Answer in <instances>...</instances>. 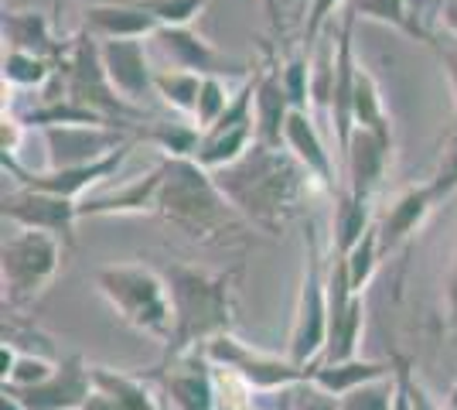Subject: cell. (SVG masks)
Returning <instances> with one entry per match:
<instances>
[{
  "label": "cell",
  "instance_id": "1",
  "mask_svg": "<svg viewBox=\"0 0 457 410\" xmlns=\"http://www.w3.org/2000/svg\"><path fill=\"white\" fill-rule=\"evenodd\" d=\"M212 175L219 181L222 196L232 202V209L267 236L284 233L290 222H297L307 213L314 196L324 192L287 147H273L260 140L239 161Z\"/></svg>",
  "mask_w": 457,
  "mask_h": 410
},
{
  "label": "cell",
  "instance_id": "2",
  "mask_svg": "<svg viewBox=\"0 0 457 410\" xmlns=\"http://www.w3.org/2000/svg\"><path fill=\"white\" fill-rule=\"evenodd\" d=\"M164 277H168L174 314L171 339L164 346V363L205 349L212 339L232 332L239 271H205L191 264H171Z\"/></svg>",
  "mask_w": 457,
  "mask_h": 410
},
{
  "label": "cell",
  "instance_id": "3",
  "mask_svg": "<svg viewBox=\"0 0 457 410\" xmlns=\"http://www.w3.org/2000/svg\"><path fill=\"white\" fill-rule=\"evenodd\" d=\"M161 168L164 175L157 188V215L178 233L202 247H219L249 226L222 196L215 175L195 157H161Z\"/></svg>",
  "mask_w": 457,
  "mask_h": 410
},
{
  "label": "cell",
  "instance_id": "4",
  "mask_svg": "<svg viewBox=\"0 0 457 410\" xmlns=\"http://www.w3.org/2000/svg\"><path fill=\"white\" fill-rule=\"evenodd\" d=\"M93 280L99 297L113 308L123 325L168 346L174 314L164 271H154L147 264H106L93 273Z\"/></svg>",
  "mask_w": 457,
  "mask_h": 410
},
{
  "label": "cell",
  "instance_id": "5",
  "mask_svg": "<svg viewBox=\"0 0 457 410\" xmlns=\"http://www.w3.org/2000/svg\"><path fill=\"white\" fill-rule=\"evenodd\" d=\"M69 247L52 233L18 230L0 247V280H4V308L24 312L52 288L62 271Z\"/></svg>",
  "mask_w": 457,
  "mask_h": 410
},
{
  "label": "cell",
  "instance_id": "6",
  "mask_svg": "<svg viewBox=\"0 0 457 410\" xmlns=\"http://www.w3.org/2000/svg\"><path fill=\"white\" fill-rule=\"evenodd\" d=\"M304 277H301L294 322H290V335H287V356L297 366H314V363H321L324 346H328V322H331V312H328V271H324L314 230L304 239Z\"/></svg>",
  "mask_w": 457,
  "mask_h": 410
},
{
  "label": "cell",
  "instance_id": "7",
  "mask_svg": "<svg viewBox=\"0 0 457 410\" xmlns=\"http://www.w3.org/2000/svg\"><path fill=\"white\" fill-rule=\"evenodd\" d=\"M202 352L209 356L212 366H222V370L236 372L249 390L263 393V397L311 380V366H297L290 356H273V352L256 349V346L243 342L236 332L212 339Z\"/></svg>",
  "mask_w": 457,
  "mask_h": 410
},
{
  "label": "cell",
  "instance_id": "8",
  "mask_svg": "<svg viewBox=\"0 0 457 410\" xmlns=\"http://www.w3.org/2000/svg\"><path fill=\"white\" fill-rule=\"evenodd\" d=\"M137 140L140 137H130L127 144H120L116 151H110L99 161H89V164H76V168H45V172H28L21 168L14 157H4V172L14 178V185H28V188H38V192H52V196L72 198V202H82V196L93 188V185H103L106 178H113L127 157L134 155Z\"/></svg>",
  "mask_w": 457,
  "mask_h": 410
},
{
  "label": "cell",
  "instance_id": "9",
  "mask_svg": "<svg viewBox=\"0 0 457 410\" xmlns=\"http://www.w3.org/2000/svg\"><path fill=\"white\" fill-rule=\"evenodd\" d=\"M4 219L14 222L18 230H38V233L58 236L72 250L76 247V222L82 215H79V202H72V198L14 185L11 192H4Z\"/></svg>",
  "mask_w": 457,
  "mask_h": 410
},
{
  "label": "cell",
  "instance_id": "10",
  "mask_svg": "<svg viewBox=\"0 0 457 410\" xmlns=\"http://www.w3.org/2000/svg\"><path fill=\"white\" fill-rule=\"evenodd\" d=\"M154 48L161 52V59L168 62V69H185L195 76H239L246 79L253 65L228 59L226 52H219L209 38H202L198 31H191V24H178V28H157L151 35Z\"/></svg>",
  "mask_w": 457,
  "mask_h": 410
},
{
  "label": "cell",
  "instance_id": "11",
  "mask_svg": "<svg viewBox=\"0 0 457 410\" xmlns=\"http://www.w3.org/2000/svg\"><path fill=\"white\" fill-rule=\"evenodd\" d=\"M161 397L168 410H219V383L209 356L198 349L161 366Z\"/></svg>",
  "mask_w": 457,
  "mask_h": 410
},
{
  "label": "cell",
  "instance_id": "12",
  "mask_svg": "<svg viewBox=\"0 0 457 410\" xmlns=\"http://www.w3.org/2000/svg\"><path fill=\"white\" fill-rule=\"evenodd\" d=\"M4 390L18 397L24 410H79L93 393V366L82 356H65L58 359L48 380L35 387H4Z\"/></svg>",
  "mask_w": 457,
  "mask_h": 410
},
{
  "label": "cell",
  "instance_id": "13",
  "mask_svg": "<svg viewBox=\"0 0 457 410\" xmlns=\"http://www.w3.org/2000/svg\"><path fill=\"white\" fill-rule=\"evenodd\" d=\"M284 59L267 48L263 62L253 65V110H256V137L260 144L284 147L287 120L294 113V103L284 89Z\"/></svg>",
  "mask_w": 457,
  "mask_h": 410
},
{
  "label": "cell",
  "instance_id": "14",
  "mask_svg": "<svg viewBox=\"0 0 457 410\" xmlns=\"http://www.w3.org/2000/svg\"><path fill=\"white\" fill-rule=\"evenodd\" d=\"M99 41V38H96ZM99 59L106 69V79L130 106H144V99L154 93V69L147 59L144 38H110L99 41Z\"/></svg>",
  "mask_w": 457,
  "mask_h": 410
},
{
  "label": "cell",
  "instance_id": "15",
  "mask_svg": "<svg viewBox=\"0 0 457 410\" xmlns=\"http://www.w3.org/2000/svg\"><path fill=\"white\" fill-rule=\"evenodd\" d=\"M389 161H393V140L355 127L352 140H348V147H345L342 155V164H345L342 188H348L352 196L359 198H372L376 188L382 185L386 172H389Z\"/></svg>",
  "mask_w": 457,
  "mask_h": 410
},
{
  "label": "cell",
  "instance_id": "16",
  "mask_svg": "<svg viewBox=\"0 0 457 410\" xmlns=\"http://www.w3.org/2000/svg\"><path fill=\"white\" fill-rule=\"evenodd\" d=\"M284 147L304 164L307 172H311V178L321 185L328 196H335V178H338V172H335V161H331V144H328L321 123L314 120L311 110H294L290 113L284 130Z\"/></svg>",
  "mask_w": 457,
  "mask_h": 410
},
{
  "label": "cell",
  "instance_id": "17",
  "mask_svg": "<svg viewBox=\"0 0 457 410\" xmlns=\"http://www.w3.org/2000/svg\"><path fill=\"white\" fill-rule=\"evenodd\" d=\"M440 202L434 198L430 185H410L403 188L400 196L389 202V209L376 219V230H379V243H382V256L396 254L410 236L417 233L420 226L427 222V215L437 209Z\"/></svg>",
  "mask_w": 457,
  "mask_h": 410
},
{
  "label": "cell",
  "instance_id": "18",
  "mask_svg": "<svg viewBox=\"0 0 457 410\" xmlns=\"http://www.w3.org/2000/svg\"><path fill=\"white\" fill-rule=\"evenodd\" d=\"M161 161L154 164L147 175L127 181L123 188L106 192V196H93L79 202V215L82 219H99V215H147L157 213V188H161Z\"/></svg>",
  "mask_w": 457,
  "mask_h": 410
},
{
  "label": "cell",
  "instance_id": "19",
  "mask_svg": "<svg viewBox=\"0 0 457 410\" xmlns=\"http://www.w3.org/2000/svg\"><path fill=\"white\" fill-rule=\"evenodd\" d=\"M4 41H7V48L35 52V55L55 62H62L65 48H69V41L55 38L52 21L41 11H7L4 14Z\"/></svg>",
  "mask_w": 457,
  "mask_h": 410
},
{
  "label": "cell",
  "instance_id": "20",
  "mask_svg": "<svg viewBox=\"0 0 457 410\" xmlns=\"http://www.w3.org/2000/svg\"><path fill=\"white\" fill-rule=\"evenodd\" d=\"M382 376H393V359L382 363V359H362V356H352V359H335V363H314L311 366V383L321 387L331 397H345L348 390L382 380Z\"/></svg>",
  "mask_w": 457,
  "mask_h": 410
},
{
  "label": "cell",
  "instance_id": "21",
  "mask_svg": "<svg viewBox=\"0 0 457 410\" xmlns=\"http://www.w3.org/2000/svg\"><path fill=\"white\" fill-rule=\"evenodd\" d=\"M345 11L355 21H376V24H386L406 38L423 41V45H430V38H434V31H427L423 18L417 14L413 0H348Z\"/></svg>",
  "mask_w": 457,
  "mask_h": 410
},
{
  "label": "cell",
  "instance_id": "22",
  "mask_svg": "<svg viewBox=\"0 0 457 410\" xmlns=\"http://www.w3.org/2000/svg\"><path fill=\"white\" fill-rule=\"evenodd\" d=\"M372 226H376L372 222V198H359L348 188H338L335 192V222H331V230H335V250L331 254L345 256Z\"/></svg>",
  "mask_w": 457,
  "mask_h": 410
},
{
  "label": "cell",
  "instance_id": "23",
  "mask_svg": "<svg viewBox=\"0 0 457 410\" xmlns=\"http://www.w3.org/2000/svg\"><path fill=\"white\" fill-rule=\"evenodd\" d=\"M93 383L99 390L113 393L127 410H168L164 397L151 390V383L137 372L113 370V366H93Z\"/></svg>",
  "mask_w": 457,
  "mask_h": 410
},
{
  "label": "cell",
  "instance_id": "24",
  "mask_svg": "<svg viewBox=\"0 0 457 410\" xmlns=\"http://www.w3.org/2000/svg\"><path fill=\"white\" fill-rule=\"evenodd\" d=\"M352 110H355V127L393 140V123H389L386 103H382L379 82H376V76L365 69L362 62L355 69V99H352Z\"/></svg>",
  "mask_w": 457,
  "mask_h": 410
},
{
  "label": "cell",
  "instance_id": "25",
  "mask_svg": "<svg viewBox=\"0 0 457 410\" xmlns=\"http://www.w3.org/2000/svg\"><path fill=\"white\" fill-rule=\"evenodd\" d=\"M58 72L55 59H45L35 52L7 48L4 52V89H45Z\"/></svg>",
  "mask_w": 457,
  "mask_h": 410
},
{
  "label": "cell",
  "instance_id": "26",
  "mask_svg": "<svg viewBox=\"0 0 457 410\" xmlns=\"http://www.w3.org/2000/svg\"><path fill=\"white\" fill-rule=\"evenodd\" d=\"M140 140L154 144L164 157H195L202 130L191 120H151V127H140Z\"/></svg>",
  "mask_w": 457,
  "mask_h": 410
},
{
  "label": "cell",
  "instance_id": "27",
  "mask_svg": "<svg viewBox=\"0 0 457 410\" xmlns=\"http://www.w3.org/2000/svg\"><path fill=\"white\" fill-rule=\"evenodd\" d=\"M202 79L185 69H157L154 72V96H161L164 106H171L174 113L181 117H195L198 106V93H202Z\"/></svg>",
  "mask_w": 457,
  "mask_h": 410
},
{
  "label": "cell",
  "instance_id": "28",
  "mask_svg": "<svg viewBox=\"0 0 457 410\" xmlns=\"http://www.w3.org/2000/svg\"><path fill=\"white\" fill-rule=\"evenodd\" d=\"M342 260H345V267H348V284H352V291L355 294L369 291L372 277H376V271H379V260H386V256H382L379 230L372 226V230H369V233H365L362 239H359V243L342 256Z\"/></svg>",
  "mask_w": 457,
  "mask_h": 410
},
{
  "label": "cell",
  "instance_id": "29",
  "mask_svg": "<svg viewBox=\"0 0 457 410\" xmlns=\"http://www.w3.org/2000/svg\"><path fill=\"white\" fill-rule=\"evenodd\" d=\"M120 4L144 11L147 18L157 21V28H178V24H191L212 0H120Z\"/></svg>",
  "mask_w": 457,
  "mask_h": 410
},
{
  "label": "cell",
  "instance_id": "30",
  "mask_svg": "<svg viewBox=\"0 0 457 410\" xmlns=\"http://www.w3.org/2000/svg\"><path fill=\"white\" fill-rule=\"evenodd\" d=\"M232 96H236V89L228 86L222 76H205L202 79V93H198V106H195V117H191V123L205 134L215 120L222 117L228 110V103H232Z\"/></svg>",
  "mask_w": 457,
  "mask_h": 410
},
{
  "label": "cell",
  "instance_id": "31",
  "mask_svg": "<svg viewBox=\"0 0 457 410\" xmlns=\"http://www.w3.org/2000/svg\"><path fill=\"white\" fill-rule=\"evenodd\" d=\"M427 185H430V192H434L440 205L457 196V120L454 127L447 130V137H444V144H440L437 164L427 178Z\"/></svg>",
  "mask_w": 457,
  "mask_h": 410
},
{
  "label": "cell",
  "instance_id": "32",
  "mask_svg": "<svg viewBox=\"0 0 457 410\" xmlns=\"http://www.w3.org/2000/svg\"><path fill=\"white\" fill-rule=\"evenodd\" d=\"M393 397H396V370H393V376L362 383V387L338 397V410H393Z\"/></svg>",
  "mask_w": 457,
  "mask_h": 410
},
{
  "label": "cell",
  "instance_id": "33",
  "mask_svg": "<svg viewBox=\"0 0 457 410\" xmlns=\"http://www.w3.org/2000/svg\"><path fill=\"white\" fill-rule=\"evenodd\" d=\"M277 400V410H338V397L324 393L321 387H314L311 380L294 383L280 393H270Z\"/></svg>",
  "mask_w": 457,
  "mask_h": 410
},
{
  "label": "cell",
  "instance_id": "34",
  "mask_svg": "<svg viewBox=\"0 0 457 410\" xmlns=\"http://www.w3.org/2000/svg\"><path fill=\"white\" fill-rule=\"evenodd\" d=\"M284 89L294 110H311V55L304 52H294L284 59Z\"/></svg>",
  "mask_w": 457,
  "mask_h": 410
},
{
  "label": "cell",
  "instance_id": "35",
  "mask_svg": "<svg viewBox=\"0 0 457 410\" xmlns=\"http://www.w3.org/2000/svg\"><path fill=\"white\" fill-rule=\"evenodd\" d=\"M55 366H58V359L18 349L14 370H11V376L4 380V387H35V383H41V380H48V376L55 372Z\"/></svg>",
  "mask_w": 457,
  "mask_h": 410
},
{
  "label": "cell",
  "instance_id": "36",
  "mask_svg": "<svg viewBox=\"0 0 457 410\" xmlns=\"http://www.w3.org/2000/svg\"><path fill=\"white\" fill-rule=\"evenodd\" d=\"M345 4H348V0H307L304 21H301V41H304L307 48H314V45L328 35L335 11L345 7Z\"/></svg>",
  "mask_w": 457,
  "mask_h": 410
},
{
  "label": "cell",
  "instance_id": "37",
  "mask_svg": "<svg viewBox=\"0 0 457 410\" xmlns=\"http://www.w3.org/2000/svg\"><path fill=\"white\" fill-rule=\"evenodd\" d=\"M430 48L437 52L440 65H444V76L451 82V93H454V110H457V38L451 35H434Z\"/></svg>",
  "mask_w": 457,
  "mask_h": 410
},
{
  "label": "cell",
  "instance_id": "38",
  "mask_svg": "<svg viewBox=\"0 0 457 410\" xmlns=\"http://www.w3.org/2000/svg\"><path fill=\"white\" fill-rule=\"evenodd\" d=\"M24 127H28V123H24L14 110H4V123H0V147H4V157H14L21 151Z\"/></svg>",
  "mask_w": 457,
  "mask_h": 410
},
{
  "label": "cell",
  "instance_id": "39",
  "mask_svg": "<svg viewBox=\"0 0 457 410\" xmlns=\"http://www.w3.org/2000/svg\"><path fill=\"white\" fill-rule=\"evenodd\" d=\"M444 318H447V332L457 339V250L451 256L447 280H444Z\"/></svg>",
  "mask_w": 457,
  "mask_h": 410
},
{
  "label": "cell",
  "instance_id": "40",
  "mask_svg": "<svg viewBox=\"0 0 457 410\" xmlns=\"http://www.w3.org/2000/svg\"><path fill=\"white\" fill-rule=\"evenodd\" d=\"M260 4H263V11H267V21H270V28H273V35H277V38H284L287 24H290L284 0H260Z\"/></svg>",
  "mask_w": 457,
  "mask_h": 410
},
{
  "label": "cell",
  "instance_id": "41",
  "mask_svg": "<svg viewBox=\"0 0 457 410\" xmlns=\"http://www.w3.org/2000/svg\"><path fill=\"white\" fill-rule=\"evenodd\" d=\"M79 410H127V407H123V404L116 400L113 393L99 390V387H96V383H93V393L86 397V404H82V407H79Z\"/></svg>",
  "mask_w": 457,
  "mask_h": 410
},
{
  "label": "cell",
  "instance_id": "42",
  "mask_svg": "<svg viewBox=\"0 0 457 410\" xmlns=\"http://www.w3.org/2000/svg\"><path fill=\"white\" fill-rule=\"evenodd\" d=\"M437 21L444 35L457 38V0H437Z\"/></svg>",
  "mask_w": 457,
  "mask_h": 410
},
{
  "label": "cell",
  "instance_id": "43",
  "mask_svg": "<svg viewBox=\"0 0 457 410\" xmlns=\"http://www.w3.org/2000/svg\"><path fill=\"white\" fill-rule=\"evenodd\" d=\"M284 7H287V18L290 21H304L307 0H284Z\"/></svg>",
  "mask_w": 457,
  "mask_h": 410
},
{
  "label": "cell",
  "instance_id": "44",
  "mask_svg": "<svg viewBox=\"0 0 457 410\" xmlns=\"http://www.w3.org/2000/svg\"><path fill=\"white\" fill-rule=\"evenodd\" d=\"M0 410H24V404H21L18 397H11V393L4 390L0 393Z\"/></svg>",
  "mask_w": 457,
  "mask_h": 410
},
{
  "label": "cell",
  "instance_id": "45",
  "mask_svg": "<svg viewBox=\"0 0 457 410\" xmlns=\"http://www.w3.org/2000/svg\"><path fill=\"white\" fill-rule=\"evenodd\" d=\"M447 410H457V380L454 387H451V393H447Z\"/></svg>",
  "mask_w": 457,
  "mask_h": 410
}]
</instances>
